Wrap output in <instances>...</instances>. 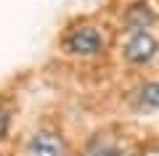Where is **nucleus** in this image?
<instances>
[{
	"label": "nucleus",
	"instance_id": "obj_1",
	"mask_svg": "<svg viewBox=\"0 0 159 156\" xmlns=\"http://www.w3.org/2000/svg\"><path fill=\"white\" fill-rule=\"evenodd\" d=\"M64 53L77 58H96L106 50V34L96 24H80V27L69 29L61 40Z\"/></svg>",
	"mask_w": 159,
	"mask_h": 156
},
{
	"label": "nucleus",
	"instance_id": "obj_4",
	"mask_svg": "<svg viewBox=\"0 0 159 156\" xmlns=\"http://www.w3.org/2000/svg\"><path fill=\"white\" fill-rule=\"evenodd\" d=\"M133 106H135V111L143 114L159 111V79H148V82L138 85L133 93Z\"/></svg>",
	"mask_w": 159,
	"mask_h": 156
},
{
	"label": "nucleus",
	"instance_id": "obj_2",
	"mask_svg": "<svg viewBox=\"0 0 159 156\" xmlns=\"http://www.w3.org/2000/svg\"><path fill=\"white\" fill-rule=\"evenodd\" d=\"M159 42L148 29H138V32H127V40L122 45V56L133 66H146L157 58Z\"/></svg>",
	"mask_w": 159,
	"mask_h": 156
},
{
	"label": "nucleus",
	"instance_id": "obj_6",
	"mask_svg": "<svg viewBox=\"0 0 159 156\" xmlns=\"http://www.w3.org/2000/svg\"><path fill=\"white\" fill-rule=\"evenodd\" d=\"M80 156H122V145H119L117 138H111L106 132H98L85 143Z\"/></svg>",
	"mask_w": 159,
	"mask_h": 156
},
{
	"label": "nucleus",
	"instance_id": "obj_3",
	"mask_svg": "<svg viewBox=\"0 0 159 156\" xmlns=\"http://www.w3.org/2000/svg\"><path fill=\"white\" fill-rule=\"evenodd\" d=\"M24 156H66V145H64V138L58 132L40 130L29 138Z\"/></svg>",
	"mask_w": 159,
	"mask_h": 156
},
{
	"label": "nucleus",
	"instance_id": "obj_5",
	"mask_svg": "<svg viewBox=\"0 0 159 156\" xmlns=\"http://www.w3.org/2000/svg\"><path fill=\"white\" fill-rule=\"evenodd\" d=\"M157 21V13L148 3H135L125 11V27L127 32H138V29H151Z\"/></svg>",
	"mask_w": 159,
	"mask_h": 156
},
{
	"label": "nucleus",
	"instance_id": "obj_7",
	"mask_svg": "<svg viewBox=\"0 0 159 156\" xmlns=\"http://www.w3.org/2000/svg\"><path fill=\"white\" fill-rule=\"evenodd\" d=\"M8 127H11V114H8L6 109L0 106V140L8 135Z\"/></svg>",
	"mask_w": 159,
	"mask_h": 156
}]
</instances>
